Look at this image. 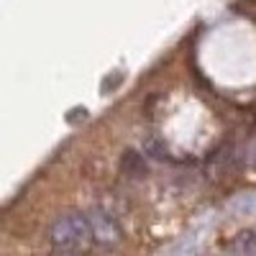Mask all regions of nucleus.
<instances>
[{
  "label": "nucleus",
  "instance_id": "1",
  "mask_svg": "<svg viewBox=\"0 0 256 256\" xmlns=\"http://www.w3.org/2000/svg\"><path fill=\"white\" fill-rule=\"evenodd\" d=\"M49 244L54 251H82L92 246V226H90V216L84 212H67L59 216L52 228H49Z\"/></svg>",
  "mask_w": 256,
  "mask_h": 256
},
{
  "label": "nucleus",
  "instance_id": "3",
  "mask_svg": "<svg viewBox=\"0 0 256 256\" xmlns=\"http://www.w3.org/2000/svg\"><path fill=\"white\" fill-rule=\"evenodd\" d=\"M226 251L230 254H256V233L254 230H238L228 244H223Z\"/></svg>",
  "mask_w": 256,
  "mask_h": 256
},
{
  "label": "nucleus",
  "instance_id": "4",
  "mask_svg": "<svg viewBox=\"0 0 256 256\" xmlns=\"http://www.w3.org/2000/svg\"><path fill=\"white\" fill-rule=\"evenodd\" d=\"M120 169H123V174H128V177H144L146 174V162H144V154H138V152H128L123 154V159H120Z\"/></svg>",
  "mask_w": 256,
  "mask_h": 256
},
{
  "label": "nucleus",
  "instance_id": "2",
  "mask_svg": "<svg viewBox=\"0 0 256 256\" xmlns=\"http://www.w3.org/2000/svg\"><path fill=\"white\" fill-rule=\"evenodd\" d=\"M88 216H90V226H92V246H98V248H113V246L120 244L123 230H120L118 220L110 216L108 210L95 208L92 212H88Z\"/></svg>",
  "mask_w": 256,
  "mask_h": 256
}]
</instances>
